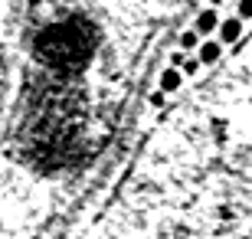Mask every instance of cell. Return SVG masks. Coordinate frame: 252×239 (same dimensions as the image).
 <instances>
[{"label":"cell","mask_w":252,"mask_h":239,"mask_svg":"<svg viewBox=\"0 0 252 239\" xmlns=\"http://www.w3.org/2000/svg\"><path fill=\"white\" fill-rule=\"evenodd\" d=\"M239 33H243V20H223V23H220V36H223V43H236Z\"/></svg>","instance_id":"6da1fadb"},{"label":"cell","mask_w":252,"mask_h":239,"mask_svg":"<svg viewBox=\"0 0 252 239\" xmlns=\"http://www.w3.org/2000/svg\"><path fill=\"white\" fill-rule=\"evenodd\" d=\"M180 79H184L180 69L170 66V69H164V75H160V89H164V92H174V89H180Z\"/></svg>","instance_id":"7a4b0ae2"},{"label":"cell","mask_w":252,"mask_h":239,"mask_svg":"<svg viewBox=\"0 0 252 239\" xmlns=\"http://www.w3.org/2000/svg\"><path fill=\"white\" fill-rule=\"evenodd\" d=\"M216 23H220V20H216V10H203V13L196 17V33H213Z\"/></svg>","instance_id":"3957f363"},{"label":"cell","mask_w":252,"mask_h":239,"mask_svg":"<svg viewBox=\"0 0 252 239\" xmlns=\"http://www.w3.org/2000/svg\"><path fill=\"white\" fill-rule=\"evenodd\" d=\"M216 59H220V46H216V43H203V46H200V63H216Z\"/></svg>","instance_id":"277c9868"},{"label":"cell","mask_w":252,"mask_h":239,"mask_svg":"<svg viewBox=\"0 0 252 239\" xmlns=\"http://www.w3.org/2000/svg\"><path fill=\"white\" fill-rule=\"evenodd\" d=\"M180 46H184V49H196V46H200V39H196V30L180 33Z\"/></svg>","instance_id":"5b68a950"},{"label":"cell","mask_w":252,"mask_h":239,"mask_svg":"<svg viewBox=\"0 0 252 239\" xmlns=\"http://www.w3.org/2000/svg\"><path fill=\"white\" fill-rule=\"evenodd\" d=\"M239 20H252V0H239Z\"/></svg>","instance_id":"8992f818"},{"label":"cell","mask_w":252,"mask_h":239,"mask_svg":"<svg viewBox=\"0 0 252 239\" xmlns=\"http://www.w3.org/2000/svg\"><path fill=\"white\" fill-rule=\"evenodd\" d=\"M196 69H200V59H187V63H184V72L187 75H193Z\"/></svg>","instance_id":"52a82bcc"}]
</instances>
